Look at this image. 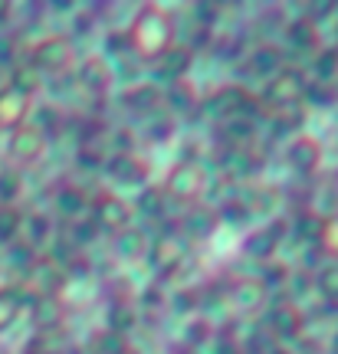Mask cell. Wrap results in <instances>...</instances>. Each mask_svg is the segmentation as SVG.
Listing matches in <instances>:
<instances>
[{"label":"cell","mask_w":338,"mask_h":354,"mask_svg":"<svg viewBox=\"0 0 338 354\" xmlns=\"http://www.w3.org/2000/svg\"><path fill=\"white\" fill-rule=\"evenodd\" d=\"M266 328H269L276 344L296 342L305 331V315H302V308L296 302H279L273 308H266Z\"/></svg>","instance_id":"13"},{"label":"cell","mask_w":338,"mask_h":354,"mask_svg":"<svg viewBox=\"0 0 338 354\" xmlns=\"http://www.w3.org/2000/svg\"><path fill=\"white\" fill-rule=\"evenodd\" d=\"M24 230V214L17 207H0V240L13 243Z\"/></svg>","instance_id":"34"},{"label":"cell","mask_w":338,"mask_h":354,"mask_svg":"<svg viewBox=\"0 0 338 354\" xmlns=\"http://www.w3.org/2000/svg\"><path fill=\"white\" fill-rule=\"evenodd\" d=\"M197 102H201V95L188 86V79L175 82V86H171V92H168V105H171V109H177V112H194V109H197Z\"/></svg>","instance_id":"30"},{"label":"cell","mask_w":338,"mask_h":354,"mask_svg":"<svg viewBox=\"0 0 338 354\" xmlns=\"http://www.w3.org/2000/svg\"><path fill=\"white\" fill-rule=\"evenodd\" d=\"M154 66H158V73H161L164 79L181 82V79H188L190 66H194V50H190V46H184V43H175V46L164 53Z\"/></svg>","instance_id":"19"},{"label":"cell","mask_w":338,"mask_h":354,"mask_svg":"<svg viewBox=\"0 0 338 354\" xmlns=\"http://www.w3.org/2000/svg\"><path fill=\"white\" fill-rule=\"evenodd\" d=\"M102 171L115 187H141L151 174V165L138 151H115L112 158H105Z\"/></svg>","instance_id":"10"},{"label":"cell","mask_w":338,"mask_h":354,"mask_svg":"<svg viewBox=\"0 0 338 354\" xmlns=\"http://www.w3.org/2000/svg\"><path fill=\"white\" fill-rule=\"evenodd\" d=\"M250 66H253V73H256V76L269 79L273 73L283 69V53H279V46H269V43H266V46H253Z\"/></svg>","instance_id":"26"},{"label":"cell","mask_w":338,"mask_h":354,"mask_svg":"<svg viewBox=\"0 0 338 354\" xmlns=\"http://www.w3.org/2000/svg\"><path fill=\"white\" fill-rule=\"evenodd\" d=\"M26 354H53L50 348H43V342H37L33 348H26Z\"/></svg>","instance_id":"48"},{"label":"cell","mask_w":338,"mask_h":354,"mask_svg":"<svg viewBox=\"0 0 338 354\" xmlns=\"http://www.w3.org/2000/svg\"><path fill=\"white\" fill-rule=\"evenodd\" d=\"M96 236H99V230L92 227V220H75L69 230V246H89Z\"/></svg>","instance_id":"39"},{"label":"cell","mask_w":338,"mask_h":354,"mask_svg":"<svg viewBox=\"0 0 338 354\" xmlns=\"http://www.w3.org/2000/svg\"><path fill=\"white\" fill-rule=\"evenodd\" d=\"M112 253L118 256V259H141V256L148 253V236H145V230H138L135 223L128 230H122V233H115L112 236Z\"/></svg>","instance_id":"23"},{"label":"cell","mask_w":338,"mask_h":354,"mask_svg":"<svg viewBox=\"0 0 338 354\" xmlns=\"http://www.w3.org/2000/svg\"><path fill=\"white\" fill-rule=\"evenodd\" d=\"M226 299L240 315H256L269 305V289L260 282V276H240L226 286Z\"/></svg>","instance_id":"11"},{"label":"cell","mask_w":338,"mask_h":354,"mask_svg":"<svg viewBox=\"0 0 338 354\" xmlns=\"http://www.w3.org/2000/svg\"><path fill=\"white\" fill-rule=\"evenodd\" d=\"M75 82L86 88L89 95L102 99V95H109V88L115 82V69L109 66L105 56H86L82 63L75 66Z\"/></svg>","instance_id":"14"},{"label":"cell","mask_w":338,"mask_h":354,"mask_svg":"<svg viewBox=\"0 0 338 354\" xmlns=\"http://www.w3.org/2000/svg\"><path fill=\"white\" fill-rule=\"evenodd\" d=\"M197 109L207 112L211 118H220V122H230V118H247L250 112L260 109V95H253L247 86H237V82H230V86H220L207 92L201 102H197Z\"/></svg>","instance_id":"3"},{"label":"cell","mask_w":338,"mask_h":354,"mask_svg":"<svg viewBox=\"0 0 338 354\" xmlns=\"http://www.w3.org/2000/svg\"><path fill=\"white\" fill-rule=\"evenodd\" d=\"M168 197H164L161 184H148V187H141V194H138V201L132 203L135 207V214L148 216V223H161V220H168Z\"/></svg>","instance_id":"21"},{"label":"cell","mask_w":338,"mask_h":354,"mask_svg":"<svg viewBox=\"0 0 338 354\" xmlns=\"http://www.w3.org/2000/svg\"><path fill=\"white\" fill-rule=\"evenodd\" d=\"M39 73L33 69V66H20V69H13V92H20V95H26V99H33L39 92Z\"/></svg>","instance_id":"32"},{"label":"cell","mask_w":338,"mask_h":354,"mask_svg":"<svg viewBox=\"0 0 338 354\" xmlns=\"http://www.w3.org/2000/svg\"><path fill=\"white\" fill-rule=\"evenodd\" d=\"M24 312V302H20V295L13 289H0V331H7L20 318Z\"/></svg>","instance_id":"31"},{"label":"cell","mask_w":338,"mask_h":354,"mask_svg":"<svg viewBox=\"0 0 338 354\" xmlns=\"http://www.w3.org/2000/svg\"><path fill=\"white\" fill-rule=\"evenodd\" d=\"M56 210L66 216V220H79V216L89 210V194L79 184H60L56 187Z\"/></svg>","instance_id":"24"},{"label":"cell","mask_w":338,"mask_h":354,"mask_svg":"<svg viewBox=\"0 0 338 354\" xmlns=\"http://www.w3.org/2000/svg\"><path fill=\"white\" fill-rule=\"evenodd\" d=\"M181 233H188L190 240H211L213 233L220 230V216H217V207L211 203H190L184 216L177 220Z\"/></svg>","instance_id":"15"},{"label":"cell","mask_w":338,"mask_h":354,"mask_svg":"<svg viewBox=\"0 0 338 354\" xmlns=\"http://www.w3.org/2000/svg\"><path fill=\"white\" fill-rule=\"evenodd\" d=\"M168 305H171V312H177V315H190L194 308H201V295H197V289H175V295H168L164 308Z\"/></svg>","instance_id":"36"},{"label":"cell","mask_w":338,"mask_h":354,"mask_svg":"<svg viewBox=\"0 0 338 354\" xmlns=\"http://www.w3.org/2000/svg\"><path fill=\"white\" fill-rule=\"evenodd\" d=\"M296 230V236L299 240H309V243H319V230H322V216L315 214V210H302L299 220L292 223Z\"/></svg>","instance_id":"37"},{"label":"cell","mask_w":338,"mask_h":354,"mask_svg":"<svg viewBox=\"0 0 338 354\" xmlns=\"http://www.w3.org/2000/svg\"><path fill=\"white\" fill-rule=\"evenodd\" d=\"M20 190H24L20 174H0V201H7V207H13V201L20 197Z\"/></svg>","instance_id":"42"},{"label":"cell","mask_w":338,"mask_h":354,"mask_svg":"<svg viewBox=\"0 0 338 354\" xmlns=\"http://www.w3.org/2000/svg\"><path fill=\"white\" fill-rule=\"evenodd\" d=\"M217 354H243V348H240V342H233V338L220 335V342H217Z\"/></svg>","instance_id":"47"},{"label":"cell","mask_w":338,"mask_h":354,"mask_svg":"<svg viewBox=\"0 0 338 354\" xmlns=\"http://www.w3.org/2000/svg\"><path fill=\"white\" fill-rule=\"evenodd\" d=\"M33 112V99H26V95H20V92H13V88H7V92H0V128H20L26 125V115Z\"/></svg>","instance_id":"18"},{"label":"cell","mask_w":338,"mask_h":354,"mask_svg":"<svg viewBox=\"0 0 338 354\" xmlns=\"http://www.w3.org/2000/svg\"><path fill=\"white\" fill-rule=\"evenodd\" d=\"M145 259L151 266V276L158 282H168V279H175L181 272V266L188 259V246H184V240H177L175 233H161V236H154L148 243Z\"/></svg>","instance_id":"7"},{"label":"cell","mask_w":338,"mask_h":354,"mask_svg":"<svg viewBox=\"0 0 338 354\" xmlns=\"http://www.w3.org/2000/svg\"><path fill=\"white\" fill-rule=\"evenodd\" d=\"M96 351L99 354H128V338L125 335H115V331L102 328L96 338Z\"/></svg>","instance_id":"38"},{"label":"cell","mask_w":338,"mask_h":354,"mask_svg":"<svg viewBox=\"0 0 338 354\" xmlns=\"http://www.w3.org/2000/svg\"><path fill=\"white\" fill-rule=\"evenodd\" d=\"M164 197L171 203H197L201 194L207 190V171L201 161H177L168 167V174L161 180Z\"/></svg>","instance_id":"5"},{"label":"cell","mask_w":338,"mask_h":354,"mask_svg":"<svg viewBox=\"0 0 338 354\" xmlns=\"http://www.w3.org/2000/svg\"><path fill=\"white\" fill-rule=\"evenodd\" d=\"M197 24H204V26H213L217 24V20H213V17H217V13H220V7H217V3H201V7H197Z\"/></svg>","instance_id":"45"},{"label":"cell","mask_w":338,"mask_h":354,"mask_svg":"<svg viewBox=\"0 0 338 354\" xmlns=\"http://www.w3.org/2000/svg\"><path fill=\"white\" fill-rule=\"evenodd\" d=\"M175 118H158L154 125L148 128V135H151V141H168L171 135H175Z\"/></svg>","instance_id":"44"},{"label":"cell","mask_w":338,"mask_h":354,"mask_svg":"<svg viewBox=\"0 0 338 354\" xmlns=\"http://www.w3.org/2000/svg\"><path fill=\"white\" fill-rule=\"evenodd\" d=\"M305 86H309V76L302 73L299 66H283L279 73L263 82V92H260V102L269 105V109H286V105H302V95H305Z\"/></svg>","instance_id":"6"},{"label":"cell","mask_w":338,"mask_h":354,"mask_svg":"<svg viewBox=\"0 0 338 354\" xmlns=\"http://www.w3.org/2000/svg\"><path fill=\"white\" fill-rule=\"evenodd\" d=\"M289 266H276V263H266L263 272H260V282H263L266 289H273V286H286L289 282Z\"/></svg>","instance_id":"41"},{"label":"cell","mask_w":338,"mask_h":354,"mask_svg":"<svg viewBox=\"0 0 338 354\" xmlns=\"http://www.w3.org/2000/svg\"><path fill=\"white\" fill-rule=\"evenodd\" d=\"M312 82H338V46H319L312 53Z\"/></svg>","instance_id":"25"},{"label":"cell","mask_w":338,"mask_h":354,"mask_svg":"<svg viewBox=\"0 0 338 354\" xmlns=\"http://www.w3.org/2000/svg\"><path fill=\"white\" fill-rule=\"evenodd\" d=\"M224 131H226V138L230 141H247L256 135V125H253L250 118H230V122H224Z\"/></svg>","instance_id":"40"},{"label":"cell","mask_w":338,"mask_h":354,"mask_svg":"<svg viewBox=\"0 0 338 354\" xmlns=\"http://www.w3.org/2000/svg\"><path fill=\"white\" fill-rule=\"evenodd\" d=\"M286 43L296 53H315L319 46H322L319 24L309 20V13H305V17H296V20H289L286 24Z\"/></svg>","instance_id":"17"},{"label":"cell","mask_w":338,"mask_h":354,"mask_svg":"<svg viewBox=\"0 0 338 354\" xmlns=\"http://www.w3.org/2000/svg\"><path fill=\"white\" fill-rule=\"evenodd\" d=\"M30 66L39 76H63L75 66V43L66 33H46L33 43L30 50Z\"/></svg>","instance_id":"4"},{"label":"cell","mask_w":338,"mask_h":354,"mask_svg":"<svg viewBox=\"0 0 338 354\" xmlns=\"http://www.w3.org/2000/svg\"><path fill=\"white\" fill-rule=\"evenodd\" d=\"M319 253L326 256L328 263H338V210L322 216V230H319Z\"/></svg>","instance_id":"28"},{"label":"cell","mask_w":338,"mask_h":354,"mask_svg":"<svg viewBox=\"0 0 338 354\" xmlns=\"http://www.w3.org/2000/svg\"><path fill=\"white\" fill-rule=\"evenodd\" d=\"M7 154H10L13 165H37L39 158L46 154V135L43 128L37 125H20L10 131V141H7Z\"/></svg>","instance_id":"12"},{"label":"cell","mask_w":338,"mask_h":354,"mask_svg":"<svg viewBox=\"0 0 338 354\" xmlns=\"http://www.w3.org/2000/svg\"><path fill=\"white\" fill-rule=\"evenodd\" d=\"M171 354H197V351H194V348H188V344H175V348H171Z\"/></svg>","instance_id":"49"},{"label":"cell","mask_w":338,"mask_h":354,"mask_svg":"<svg viewBox=\"0 0 338 354\" xmlns=\"http://www.w3.org/2000/svg\"><path fill=\"white\" fill-rule=\"evenodd\" d=\"M105 328L128 338V335L138 328V308L128 302V299H112L109 308H105Z\"/></svg>","instance_id":"22"},{"label":"cell","mask_w":338,"mask_h":354,"mask_svg":"<svg viewBox=\"0 0 338 354\" xmlns=\"http://www.w3.org/2000/svg\"><path fill=\"white\" fill-rule=\"evenodd\" d=\"M141 302L145 305H154V308H164V302H168V295H164L158 286H151V289L141 292Z\"/></svg>","instance_id":"46"},{"label":"cell","mask_w":338,"mask_h":354,"mask_svg":"<svg viewBox=\"0 0 338 354\" xmlns=\"http://www.w3.org/2000/svg\"><path fill=\"white\" fill-rule=\"evenodd\" d=\"M286 233H289L286 220H273L266 227H253L243 233L240 250H243V256H250V259L266 266V263H273V256L279 253V243L286 240Z\"/></svg>","instance_id":"9"},{"label":"cell","mask_w":338,"mask_h":354,"mask_svg":"<svg viewBox=\"0 0 338 354\" xmlns=\"http://www.w3.org/2000/svg\"><path fill=\"white\" fill-rule=\"evenodd\" d=\"M128 50L141 63H158L164 53L175 46V17L161 3H141L128 24Z\"/></svg>","instance_id":"1"},{"label":"cell","mask_w":338,"mask_h":354,"mask_svg":"<svg viewBox=\"0 0 338 354\" xmlns=\"http://www.w3.org/2000/svg\"><path fill=\"white\" fill-rule=\"evenodd\" d=\"M335 86H326V82H312L309 79V86H305V95H302V105H319V109H328V105H335Z\"/></svg>","instance_id":"35"},{"label":"cell","mask_w":338,"mask_h":354,"mask_svg":"<svg viewBox=\"0 0 338 354\" xmlns=\"http://www.w3.org/2000/svg\"><path fill=\"white\" fill-rule=\"evenodd\" d=\"M66 315H69V305L63 295H39L33 302V325L39 331H60L66 325Z\"/></svg>","instance_id":"16"},{"label":"cell","mask_w":338,"mask_h":354,"mask_svg":"<svg viewBox=\"0 0 338 354\" xmlns=\"http://www.w3.org/2000/svg\"><path fill=\"white\" fill-rule=\"evenodd\" d=\"M89 220H92V227L99 233L115 236V233H122V230L135 223V207L115 190H96L89 197Z\"/></svg>","instance_id":"2"},{"label":"cell","mask_w":338,"mask_h":354,"mask_svg":"<svg viewBox=\"0 0 338 354\" xmlns=\"http://www.w3.org/2000/svg\"><path fill=\"white\" fill-rule=\"evenodd\" d=\"M213 338H217V328H213L211 318H207V315H194L188 325H184V342H181V344H188V348H194V351H197V348H204V344H211Z\"/></svg>","instance_id":"27"},{"label":"cell","mask_w":338,"mask_h":354,"mask_svg":"<svg viewBox=\"0 0 338 354\" xmlns=\"http://www.w3.org/2000/svg\"><path fill=\"white\" fill-rule=\"evenodd\" d=\"M273 122L276 131H296L299 135V125L305 122V105H286V109H273Z\"/></svg>","instance_id":"33"},{"label":"cell","mask_w":338,"mask_h":354,"mask_svg":"<svg viewBox=\"0 0 338 354\" xmlns=\"http://www.w3.org/2000/svg\"><path fill=\"white\" fill-rule=\"evenodd\" d=\"M122 105L125 109H132V112H158L164 105V95L158 86H151V82H138V86L125 88L122 92Z\"/></svg>","instance_id":"20"},{"label":"cell","mask_w":338,"mask_h":354,"mask_svg":"<svg viewBox=\"0 0 338 354\" xmlns=\"http://www.w3.org/2000/svg\"><path fill=\"white\" fill-rule=\"evenodd\" d=\"M328 351H332V354H338V331H335V335H332V342H328Z\"/></svg>","instance_id":"50"},{"label":"cell","mask_w":338,"mask_h":354,"mask_svg":"<svg viewBox=\"0 0 338 354\" xmlns=\"http://www.w3.org/2000/svg\"><path fill=\"white\" fill-rule=\"evenodd\" d=\"M312 286L319 289V295H322L326 302H338V263L319 266L312 276Z\"/></svg>","instance_id":"29"},{"label":"cell","mask_w":338,"mask_h":354,"mask_svg":"<svg viewBox=\"0 0 338 354\" xmlns=\"http://www.w3.org/2000/svg\"><path fill=\"white\" fill-rule=\"evenodd\" d=\"M283 158H286V165L292 174L299 177H312L319 174V167L326 161V148H322V141L309 135V131H299V135H292L286 141V148H283Z\"/></svg>","instance_id":"8"},{"label":"cell","mask_w":338,"mask_h":354,"mask_svg":"<svg viewBox=\"0 0 338 354\" xmlns=\"http://www.w3.org/2000/svg\"><path fill=\"white\" fill-rule=\"evenodd\" d=\"M24 227H30V236H33V246H37L39 240H46V236H50V220H46V216H39V214H33V216H24Z\"/></svg>","instance_id":"43"}]
</instances>
